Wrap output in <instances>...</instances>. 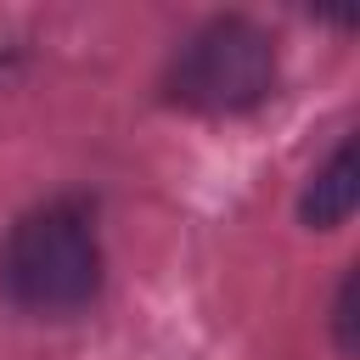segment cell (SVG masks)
Listing matches in <instances>:
<instances>
[{
    "instance_id": "cell-2",
    "label": "cell",
    "mask_w": 360,
    "mask_h": 360,
    "mask_svg": "<svg viewBox=\"0 0 360 360\" xmlns=\"http://www.w3.org/2000/svg\"><path fill=\"white\" fill-rule=\"evenodd\" d=\"M163 90L174 107L202 118L253 112L276 90V39L248 17H214L174 51Z\"/></svg>"
},
{
    "instance_id": "cell-1",
    "label": "cell",
    "mask_w": 360,
    "mask_h": 360,
    "mask_svg": "<svg viewBox=\"0 0 360 360\" xmlns=\"http://www.w3.org/2000/svg\"><path fill=\"white\" fill-rule=\"evenodd\" d=\"M0 292L28 315H73L101 292V236L79 197L28 208L0 242Z\"/></svg>"
},
{
    "instance_id": "cell-4",
    "label": "cell",
    "mask_w": 360,
    "mask_h": 360,
    "mask_svg": "<svg viewBox=\"0 0 360 360\" xmlns=\"http://www.w3.org/2000/svg\"><path fill=\"white\" fill-rule=\"evenodd\" d=\"M332 332H338V349H343V354H354V270H349V276H343V287H338Z\"/></svg>"
},
{
    "instance_id": "cell-3",
    "label": "cell",
    "mask_w": 360,
    "mask_h": 360,
    "mask_svg": "<svg viewBox=\"0 0 360 360\" xmlns=\"http://www.w3.org/2000/svg\"><path fill=\"white\" fill-rule=\"evenodd\" d=\"M354 202H360V169H354V141H343V146L309 174V186H304V197H298V214H304V225H315V231H338V225L354 214Z\"/></svg>"
}]
</instances>
